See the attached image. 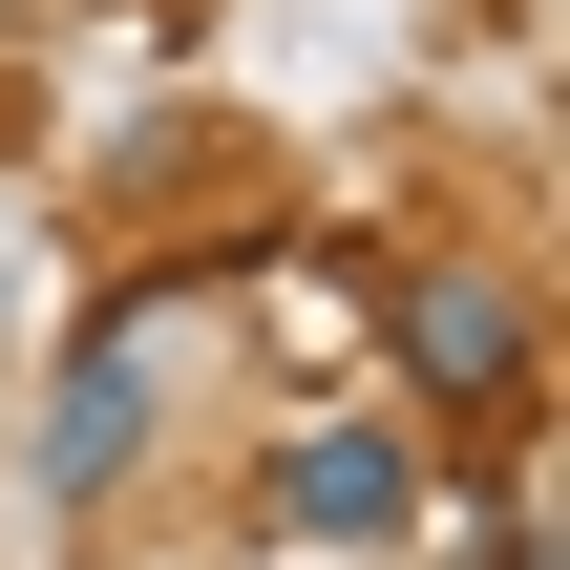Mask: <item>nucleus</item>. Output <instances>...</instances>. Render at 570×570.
I'll return each instance as SVG.
<instances>
[{"instance_id": "obj_4", "label": "nucleus", "mask_w": 570, "mask_h": 570, "mask_svg": "<svg viewBox=\"0 0 570 570\" xmlns=\"http://www.w3.org/2000/svg\"><path fill=\"white\" fill-rule=\"evenodd\" d=\"M465 570H550V529H529V508H487V550H465Z\"/></svg>"}, {"instance_id": "obj_1", "label": "nucleus", "mask_w": 570, "mask_h": 570, "mask_svg": "<svg viewBox=\"0 0 570 570\" xmlns=\"http://www.w3.org/2000/svg\"><path fill=\"white\" fill-rule=\"evenodd\" d=\"M381 360H402V423H423V444L529 465L550 338H529V275H508V254H402V275H381Z\"/></svg>"}, {"instance_id": "obj_2", "label": "nucleus", "mask_w": 570, "mask_h": 570, "mask_svg": "<svg viewBox=\"0 0 570 570\" xmlns=\"http://www.w3.org/2000/svg\"><path fill=\"white\" fill-rule=\"evenodd\" d=\"M254 529H275V550H402V529H423V423H402V402H338V423L254 444Z\"/></svg>"}, {"instance_id": "obj_3", "label": "nucleus", "mask_w": 570, "mask_h": 570, "mask_svg": "<svg viewBox=\"0 0 570 570\" xmlns=\"http://www.w3.org/2000/svg\"><path fill=\"white\" fill-rule=\"evenodd\" d=\"M127 465H148V317L106 296V338H85V360H63V402H42V487H63V508H106Z\"/></svg>"}]
</instances>
